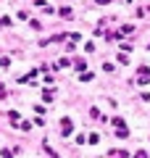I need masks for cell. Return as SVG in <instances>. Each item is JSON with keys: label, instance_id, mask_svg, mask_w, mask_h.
Wrapping results in <instances>:
<instances>
[{"label": "cell", "instance_id": "cell-1", "mask_svg": "<svg viewBox=\"0 0 150 158\" xmlns=\"http://www.w3.org/2000/svg\"><path fill=\"white\" fill-rule=\"evenodd\" d=\"M148 82H150V69L140 66V85H148Z\"/></svg>", "mask_w": 150, "mask_h": 158}, {"label": "cell", "instance_id": "cell-2", "mask_svg": "<svg viewBox=\"0 0 150 158\" xmlns=\"http://www.w3.org/2000/svg\"><path fill=\"white\" fill-rule=\"evenodd\" d=\"M61 135H71V118H63L61 121Z\"/></svg>", "mask_w": 150, "mask_h": 158}, {"label": "cell", "instance_id": "cell-3", "mask_svg": "<svg viewBox=\"0 0 150 158\" xmlns=\"http://www.w3.org/2000/svg\"><path fill=\"white\" fill-rule=\"evenodd\" d=\"M42 100H45V103H50V100H53V92L45 90V92H42Z\"/></svg>", "mask_w": 150, "mask_h": 158}, {"label": "cell", "instance_id": "cell-4", "mask_svg": "<svg viewBox=\"0 0 150 158\" xmlns=\"http://www.w3.org/2000/svg\"><path fill=\"white\" fill-rule=\"evenodd\" d=\"M134 158H148V156H145V150H137V153H134Z\"/></svg>", "mask_w": 150, "mask_h": 158}, {"label": "cell", "instance_id": "cell-5", "mask_svg": "<svg viewBox=\"0 0 150 158\" xmlns=\"http://www.w3.org/2000/svg\"><path fill=\"white\" fill-rule=\"evenodd\" d=\"M148 48H150V45H148Z\"/></svg>", "mask_w": 150, "mask_h": 158}]
</instances>
